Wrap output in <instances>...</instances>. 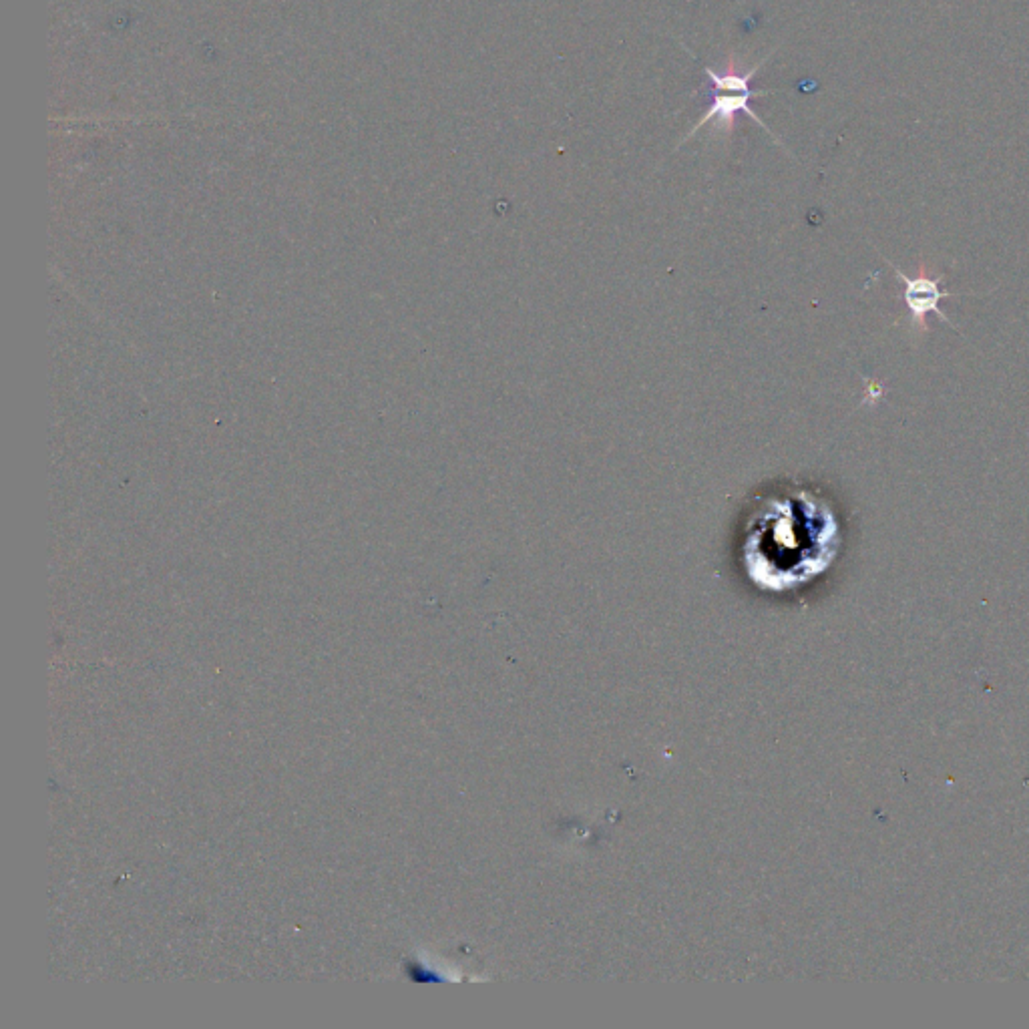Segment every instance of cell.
<instances>
[{"label":"cell","mask_w":1029,"mask_h":1029,"mask_svg":"<svg viewBox=\"0 0 1029 1029\" xmlns=\"http://www.w3.org/2000/svg\"><path fill=\"white\" fill-rule=\"evenodd\" d=\"M835 541L837 521L825 501L806 489H780L760 497L746 519L744 567L764 589H792L831 565Z\"/></svg>","instance_id":"obj_1"},{"label":"cell","mask_w":1029,"mask_h":1029,"mask_svg":"<svg viewBox=\"0 0 1029 1029\" xmlns=\"http://www.w3.org/2000/svg\"><path fill=\"white\" fill-rule=\"evenodd\" d=\"M895 276L905 286V302L911 310V326L919 332H927V316L933 312L943 322L951 324V320L941 312L939 302L941 298H951L949 292L939 290V278L927 276L925 266H921V274L917 278H909L905 272H901L897 266H893Z\"/></svg>","instance_id":"obj_2"},{"label":"cell","mask_w":1029,"mask_h":1029,"mask_svg":"<svg viewBox=\"0 0 1029 1029\" xmlns=\"http://www.w3.org/2000/svg\"><path fill=\"white\" fill-rule=\"evenodd\" d=\"M762 93H764V91H754V93H734V95L714 97V101H712V105L708 107V111L704 113V117L696 123V127L692 129V133H690V135H686V139H690V137H692L700 127H704L706 123H710V121H714V119H716V123L720 125V129H724L726 133H730V131H732V127H734V121H736V117H738L740 113L750 115L758 125H762V127L770 133V129L764 125V121H762V119L752 111V107H750V103L756 99V95H762ZM770 135H772V133H770Z\"/></svg>","instance_id":"obj_3"},{"label":"cell","mask_w":1029,"mask_h":1029,"mask_svg":"<svg viewBox=\"0 0 1029 1029\" xmlns=\"http://www.w3.org/2000/svg\"><path fill=\"white\" fill-rule=\"evenodd\" d=\"M760 65H756L752 71L744 73V75H738L734 73L732 69H728L726 73H716L714 69L710 67H704V73L710 81V85L718 91H728V93H754V89H750V81L752 77L758 73Z\"/></svg>","instance_id":"obj_4"}]
</instances>
